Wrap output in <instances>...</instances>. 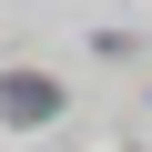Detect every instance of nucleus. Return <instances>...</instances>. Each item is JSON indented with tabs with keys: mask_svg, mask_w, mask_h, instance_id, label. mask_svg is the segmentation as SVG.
I'll return each mask as SVG.
<instances>
[{
	"mask_svg": "<svg viewBox=\"0 0 152 152\" xmlns=\"http://www.w3.org/2000/svg\"><path fill=\"white\" fill-rule=\"evenodd\" d=\"M0 112H10V122H51V112H61V81H41V71H10V81H0Z\"/></svg>",
	"mask_w": 152,
	"mask_h": 152,
	"instance_id": "nucleus-1",
	"label": "nucleus"
}]
</instances>
